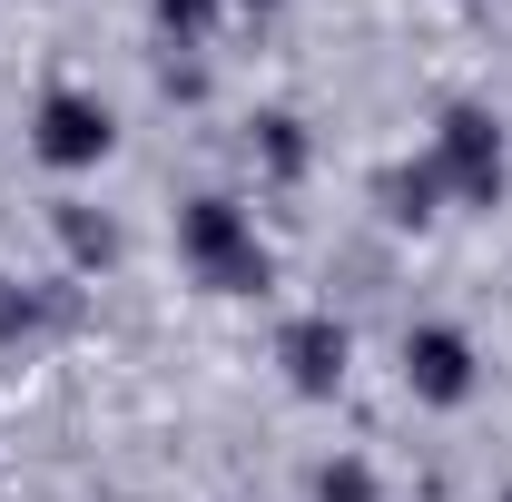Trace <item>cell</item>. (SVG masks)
<instances>
[{
	"label": "cell",
	"mask_w": 512,
	"mask_h": 502,
	"mask_svg": "<svg viewBox=\"0 0 512 502\" xmlns=\"http://www.w3.org/2000/svg\"><path fill=\"white\" fill-rule=\"evenodd\" d=\"M89 148H109V119H89L79 99L50 109V158H89Z\"/></svg>",
	"instance_id": "1"
},
{
	"label": "cell",
	"mask_w": 512,
	"mask_h": 502,
	"mask_svg": "<svg viewBox=\"0 0 512 502\" xmlns=\"http://www.w3.org/2000/svg\"><path fill=\"white\" fill-rule=\"evenodd\" d=\"M424 384H434V394H453V384H463V345L424 335Z\"/></svg>",
	"instance_id": "2"
}]
</instances>
